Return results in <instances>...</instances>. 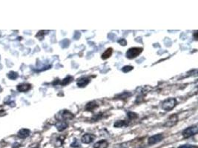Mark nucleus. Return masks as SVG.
<instances>
[{"instance_id":"obj_1","label":"nucleus","mask_w":198,"mask_h":148,"mask_svg":"<svg viewBox=\"0 0 198 148\" xmlns=\"http://www.w3.org/2000/svg\"><path fill=\"white\" fill-rule=\"evenodd\" d=\"M74 118V115L68 110H62L56 115V119L59 120V122L60 121L64 122L65 120H70V119H72Z\"/></svg>"},{"instance_id":"obj_11","label":"nucleus","mask_w":198,"mask_h":148,"mask_svg":"<svg viewBox=\"0 0 198 148\" xmlns=\"http://www.w3.org/2000/svg\"><path fill=\"white\" fill-rule=\"evenodd\" d=\"M112 53H113V49H112V48H108V49H107L106 51H105V52L102 54L101 58H102V59H103V60H105V59H109L111 56L112 55Z\"/></svg>"},{"instance_id":"obj_6","label":"nucleus","mask_w":198,"mask_h":148,"mask_svg":"<svg viewBox=\"0 0 198 148\" xmlns=\"http://www.w3.org/2000/svg\"><path fill=\"white\" fill-rule=\"evenodd\" d=\"M178 121V116L177 114H173L168 119V120L165 122L164 126L167 127H173L174 125H176Z\"/></svg>"},{"instance_id":"obj_15","label":"nucleus","mask_w":198,"mask_h":148,"mask_svg":"<svg viewBox=\"0 0 198 148\" xmlns=\"http://www.w3.org/2000/svg\"><path fill=\"white\" fill-rule=\"evenodd\" d=\"M29 134H30V130H26V129H24V130H20L18 135H19V136L20 138L24 139V138L28 137V136H29Z\"/></svg>"},{"instance_id":"obj_23","label":"nucleus","mask_w":198,"mask_h":148,"mask_svg":"<svg viewBox=\"0 0 198 148\" xmlns=\"http://www.w3.org/2000/svg\"><path fill=\"white\" fill-rule=\"evenodd\" d=\"M118 43L120 44L122 46H125V45H127V42H126V40L125 39H121L119 40H118Z\"/></svg>"},{"instance_id":"obj_18","label":"nucleus","mask_w":198,"mask_h":148,"mask_svg":"<svg viewBox=\"0 0 198 148\" xmlns=\"http://www.w3.org/2000/svg\"><path fill=\"white\" fill-rule=\"evenodd\" d=\"M60 44H61V46H62V48H68V46H69L70 41L68 40V39H64V40H62V42H60Z\"/></svg>"},{"instance_id":"obj_7","label":"nucleus","mask_w":198,"mask_h":148,"mask_svg":"<svg viewBox=\"0 0 198 148\" xmlns=\"http://www.w3.org/2000/svg\"><path fill=\"white\" fill-rule=\"evenodd\" d=\"M95 139V136L93 134H85L82 136V137L81 138V142L84 144H90L92 142H94V140Z\"/></svg>"},{"instance_id":"obj_12","label":"nucleus","mask_w":198,"mask_h":148,"mask_svg":"<svg viewBox=\"0 0 198 148\" xmlns=\"http://www.w3.org/2000/svg\"><path fill=\"white\" fill-rule=\"evenodd\" d=\"M128 125H129V123L127 122V121L125 120H118L114 124V127L117 128L122 127H126Z\"/></svg>"},{"instance_id":"obj_16","label":"nucleus","mask_w":198,"mask_h":148,"mask_svg":"<svg viewBox=\"0 0 198 148\" xmlns=\"http://www.w3.org/2000/svg\"><path fill=\"white\" fill-rule=\"evenodd\" d=\"M18 89L19 90L22 92H25V91H28L31 89V85H28V84H25V85H19V87L18 88Z\"/></svg>"},{"instance_id":"obj_25","label":"nucleus","mask_w":198,"mask_h":148,"mask_svg":"<svg viewBox=\"0 0 198 148\" xmlns=\"http://www.w3.org/2000/svg\"><path fill=\"white\" fill-rule=\"evenodd\" d=\"M197 31H195L194 34V36L195 39H197Z\"/></svg>"},{"instance_id":"obj_10","label":"nucleus","mask_w":198,"mask_h":148,"mask_svg":"<svg viewBox=\"0 0 198 148\" xmlns=\"http://www.w3.org/2000/svg\"><path fill=\"white\" fill-rule=\"evenodd\" d=\"M68 125L66 122H63V121H60V122H58L56 124V127L57 128V130L59 131H63L64 130L66 129L68 127Z\"/></svg>"},{"instance_id":"obj_17","label":"nucleus","mask_w":198,"mask_h":148,"mask_svg":"<svg viewBox=\"0 0 198 148\" xmlns=\"http://www.w3.org/2000/svg\"><path fill=\"white\" fill-rule=\"evenodd\" d=\"M64 141H65V137H64V136H59V137L57 139V140H56V147L62 146V144H63V142H64Z\"/></svg>"},{"instance_id":"obj_4","label":"nucleus","mask_w":198,"mask_h":148,"mask_svg":"<svg viewBox=\"0 0 198 148\" xmlns=\"http://www.w3.org/2000/svg\"><path fill=\"white\" fill-rule=\"evenodd\" d=\"M197 133H198V127L197 125H194V126L189 127L185 129L183 131V133H182V134H183V137L187 139V138L192 137V136H194V135H196Z\"/></svg>"},{"instance_id":"obj_5","label":"nucleus","mask_w":198,"mask_h":148,"mask_svg":"<svg viewBox=\"0 0 198 148\" xmlns=\"http://www.w3.org/2000/svg\"><path fill=\"white\" fill-rule=\"evenodd\" d=\"M163 138H164V136H163V134L154 135V136H151L149 138V140H148V144L149 145H154L155 144H157L159 142H161L163 139Z\"/></svg>"},{"instance_id":"obj_13","label":"nucleus","mask_w":198,"mask_h":148,"mask_svg":"<svg viewBox=\"0 0 198 148\" xmlns=\"http://www.w3.org/2000/svg\"><path fill=\"white\" fill-rule=\"evenodd\" d=\"M98 105L96 103V102H88V103L87 104L86 106H85V110H86L91 111L94 110V109H96Z\"/></svg>"},{"instance_id":"obj_2","label":"nucleus","mask_w":198,"mask_h":148,"mask_svg":"<svg viewBox=\"0 0 198 148\" xmlns=\"http://www.w3.org/2000/svg\"><path fill=\"white\" fill-rule=\"evenodd\" d=\"M177 103V102L176 99H174V98L167 99L163 101V103H162V108L165 111H170L176 106Z\"/></svg>"},{"instance_id":"obj_3","label":"nucleus","mask_w":198,"mask_h":148,"mask_svg":"<svg viewBox=\"0 0 198 148\" xmlns=\"http://www.w3.org/2000/svg\"><path fill=\"white\" fill-rule=\"evenodd\" d=\"M142 50H143L142 48H137H137L135 47V48H129L127 51V52H126V53H125V56L129 59H135L142 52Z\"/></svg>"},{"instance_id":"obj_20","label":"nucleus","mask_w":198,"mask_h":148,"mask_svg":"<svg viewBox=\"0 0 198 148\" xmlns=\"http://www.w3.org/2000/svg\"><path fill=\"white\" fill-rule=\"evenodd\" d=\"M134 69V67L132 66H125L122 68V71L123 73H128L130 72L131 70Z\"/></svg>"},{"instance_id":"obj_9","label":"nucleus","mask_w":198,"mask_h":148,"mask_svg":"<svg viewBox=\"0 0 198 148\" xmlns=\"http://www.w3.org/2000/svg\"><path fill=\"white\" fill-rule=\"evenodd\" d=\"M109 146V143L106 140H100L94 144V148H107Z\"/></svg>"},{"instance_id":"obj_26","label":"nucleus","mask_w":198,"mask_h":148,"mask_svg":"<svg viewBox=\"0 0 198 148\" xmlns=\"http://www.w3.org/2000/svg\"><path fill=\"white\" fill-rule=\"evenodd\" d=\"M34 148H38V147H34Z\"/></svg>"},{"instance_id":"obj_22","label":"nucleus","mask_w":198,"mask_h":148,"mask_svg":"<svg viewBox=\"0 0 198 148\" xmlns=\"http://www.w3.org/2000/svg\"><path fill=\"white\" fill-rule=\"evenodd\" d=\"M178 148H197V147L195 145H191V144H184L179 146Z\"/></svg>"},{"instance_id":"obj_14","label":"nucleus","mask_w":198,"mask_h":148,"mask_svg":"<svg viewBox=\"0 0 198 148\" xmlns=\"http://www.w3.org/2000/svg\"><path fill=\"white\" fill-rule=\"evenodd\" d=\"M73 79H74V78L72 77V76H68L67 77H65V79H64L62 81V82H60L61 85H62V86H65V85H68V84L71 83V82H72V80H73Z\"/></svg>"},{"instance_id":"obj_21","label":"nucleus","mask_w":198,"mask_h":148,"mask_svg":"<svg viewBox=\"0 0 198 148\" xmlns=\"http://www.w3.org/2000/svg\"><path fill=\"white\" fill-rule=\"evenodd\" d=\"M71 146L72 147H75V148L80 147V144H79V142H78V139H74V142L71 144Z\"/></svg>"},{"instance_id":"obj_24","label":"nucleus","mask_w":198,"mask_h":148,"mask_svg":"<svg viewBox=\"0 0 198 148\" xmlns=\"http://www.w3.org/2000/svg\"><path fill=\"white\" fill-rule=\"evenodd\" d=\"M74 37L75 39H78L79 37H80V33H77V32H76V33H75L74 36Z\"/></svg>"},{"instance_id":"obj_8","label":"nucleus","mask_w":198,"mask_h":148,"mask_svg":"<svg viewBox=\"0 0 198 148\" xmlns=\"http://www.w3.org/2000/svg\"><path fill=\"white\" fill-rule=\"evenodd\" d=\"M91 80L88 78H85V77H82L81 79H78L77 82H76V85L79 88H84V87L87 86L88 84L90 83Z\"/></svg>"},{"instance_id":"obj_19","label":"nucleus","mask_w":198,"mask_h":148,"mask_svg":"<svg viewBox=\"0 0 198 148\" xmlns=\"http://www.w3.org/2000/svg\"><path fill=\"white\" fill-rule=\"evenodd\" d=\"M128 118H129L130 120L134 119H136V118H137V114H136L135 113H133V112H129V113H128Z\"/></svg>"}]
</instances>
